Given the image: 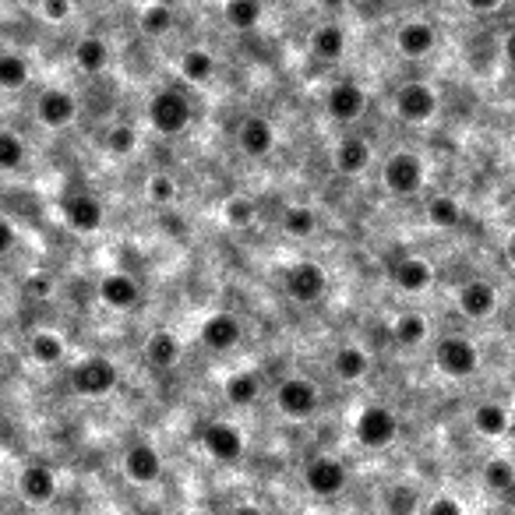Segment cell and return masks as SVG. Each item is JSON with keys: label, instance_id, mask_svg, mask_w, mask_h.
Returning <instances> with one entry per match:
<instances>
[{"label": "cell", "instance_id": "6da1fadb", "mask_svg": "<svg viewBox=\"0 0 515 515\" xmlns=\"http://www.w3.org/2000/svg\"><path fill=\"white\" fill-rule=\"evenodd\" d=\"M191 117H195L191 99L180 89H159L156 96L149 99V124L156 127L159 135L166 138L184 135L187 127H191Z\"/></svg>", "mask_w": 515, "mask_h": 515}, {"label": "cell", "instance_id": "7a4b0ae2", "mask_svg": "<svg viewBox=\"0 0 515 515\" xmlns=\"http://www.w3.org/2000/svg\"><path fill=\"white\" fill-rule=\"evenodd\" d=\"M318 403H321V392L311 378L304 374H290L276 385V410L290 420H307L318 413Z\"/></svg>", "mask_w": 515, "mask_h": 515}, {"label": "cell", "instance_id": "3957f363", "mask_svg": "<svg viewBox=\"0 0 515 515\" xmlns=\"http://www.w3.org/2000/svg\"><path fill=\"white\" fill-rule=\"evenodd\" d=\"M68 381L82 399H103L117 389V367L106 357H82L71 367Z\"/></svg>", "mask_w": 515, "mask_h": 515}, {"label": "cell", "instance_id": "277c9868", "mask_svg": "<svg viewBox=\"0 0 515 515\" xmlns=\"http://www.w3.org/2000/svg\"><path fill=\"white\" fill-rule=\"evenodd\" d=\"M353 434H357V441L364 448H371V452H381V448H389L392 441L399 438V417L389 410V406H364L357 417V427H353Z\"/></svg>", "mask_w": 515, "mask_h": 515}, {"label": "cell", "instance_id": "5b68a950", "mask_svg": "<svg viewBox=\"0 0 515 515\" xmlns=\"http://www.w3.org/2000/svg\"><path fill=\"white\" fill-rule=\"evenodd\" d=\"M434 364L448 378H473L480 367V353L466 336H445L434 346Z\"/></svg>", "mask_w": 515, "mask_h": 515}, {"label": "cell", "instance_id": "8992f818", "mask_svg": "<svg viewBox=\"0 0 515 515\" xmlns=\"http://www.w3.org/2000/svg\"><path fill=\"white\" fill-rule=\"evenodd\" d=\"M120 466H124V477L131 480V484L152 487V484H159V480H163L166 459H163V452L152 445V441H135V445H127Z\"/></svg>", "mask_w": 515, "mask_h": 515}, {"label": "cell", "instance_id": "52a82bcc", "mask_svg": "<svg viewBox=\"0 0 515 515\" xmlns=\"http://www.w3.org/2000/svg\"><path fill=\"white\" fill-rule=\"evenodd\" d=\"M381 184L389 187L396 198H410L424 187V163L413 152H396L381 166Z\"/></svg>", "mask_w": 515, "mask_h": 515}, {"label": "cell", "instance_id": "ba28073f", "mask_svg": "<svg viewBox=\"0 0 515 515\" xmlns=\"http://www.w3.org/2000/svg\"><path fill=\"white\" fill-rule=\"evenodd\" d=\"M202 448L212 463L233 466V463L244 459L247 441H244V434H240V427L226 424V420H212V424L202 431Z\"/></svg>", "mask_w": 515, "mask_h": 515}, {"label": "cell", "instance_id": "9c48e42d", "mask_svg": "<svg viewBox=\"0 0 515 515\" xmlns=\"http://www.w3.org/2000/svg\"><path fill=\"white\" fill-rule=\"evenodd\" d=\"M346 463L336 456H314L311 463L304 466V487L318 498H336V494L346 491Z\"/></svg>", "mask_w": 515, "mask_h": 515}, {"label": "cell", "instance_id": "30bf717a", "mask_svg": "<svg viewBox=\"0 0 515 515\" xmlns=\"http://www.w3.org/2000/svg\"><path fill=\"white\" fill-rule=\"evenodd\" d=\"M283 290L290 293L297 304H318L329 290V276L321 269L318 262H297L286 269V279H283Z\"/></svg>", "mask_w": 515, "mask_h": 515}, {"label": "cell", "instance_id": "8fae6325", "mask_svg": "<svg viewBox=\"0 0 515 515\" xmlns=\"http://www.w3.org/2000/svg\"><path fill=\"white\" fill-rule=\"evenodd\" d=\"M198 339H202L205 350L230 353V350H237L240 339H244V321H240L237 314H230V311H216V314H209V318L202 321Z\"/></svg>", "mask_w": 515, "mask_h": 515}, {"label": "cell", "instance_id": "7c38bea8", "mask_svg": "<svg viewBox=\"0 0 515 515\" xmlns=\"http://www.w3.org/2000/svg\"><path fill=\"white\" fill-rule=\"evenodd\" d=\"M96 297L103 300L110 311H135L138 300H142V286H138V279L131 276V272H106L103 279H99L96 286Z\"/></svg>", "mask_w": 515, "mask_h": 515}, {"label": "cell", "instance_id": "4fadbf2b", "mask_svg": "<svg viewBox=\"0 0 515 515\" xmlns=\"http://www.w3.org/2000/svg\"><path fill=\"white\" fill-rule=\"evenodd\" d=\"M18 494H22V501L32 508L50 505V501L57 498V473L46 463L22 466V473H18Z\"/></svg>", "mask_w": 515, "mask_h": 515}, {"label": "cell", "instance_id": "5bb4252c", "mask_svg": "<svg viewBox=\"0 0 515 515\" xmlns=\"http://www.w3.org/2000/svg\"><path fill=\"white\" fill-rule=\"evenodd\" d=\"M438 110V96H434L431 85L424 82H406L403 89L396 92V113L406 120V124H427Z\"/></svg>", "mask_w": 515, "mask_h": 515}, {"label": "cell", "instance_id": "9a60e30c", "mask_svg": "<svg viewBox=\"0 0 515 515\" xmlns=\"http://www.w3.org/2000/svg\"><path fill=\"white\" fill-rule=\"evenodd\" d=\"M64 219L75 233H99L106 223V209L96 195L89 191H75V195L64 198Z\"/></svg>", "mask_w": 515, "mask_h": 515}, {"label": "cell", "instance_id": "2e32d148", "mask_svg": "<svg viewBox=\"0 0 515 515\" xmlns=\"http://www.w3.org/2000/svg\"><path fill=\"white\" fill-rule=\"evenodd\" d=\"M36 117L43 127L50 131H60V127L75 124L78 117V99L71 96L68 89H46L43 96L36 99Z\"/></svg>", "mask_w": 515, "mask_h": 515}, {"label": "cell", "instance_id": "e0dca14e", "mask_svg": "<svg viewBox=\"0 0 515 515\" xmlns=\"http://www.w3.org/2000/svg\"><path fill=\"white\" fill-rule=\"evenodd\" d=\"M325 110H329L332 120L339 124H353V120L364 117L367 110V92L360 89L357 82H336L325 96Z\"/></svg>", "mask_w": 515, "mask_h": 515}, {"label": "cell", "instance_id": "ac0fdd59", "mask_svg": "<svg viewBox=\"0 0 515 515\" xmlns=\"http://www.w3.org/2000/svg\"><path fill=\"white\" fill-rule=\"evenodd\" d=\"M237 145L244 156L265 159L272 149H276V127H272V120L258 117V113L244 117V124H240V131H237Z\"/></svg>", "mask_w": 515, "mask_h": 515}, {"label": "cell", "instance_id": "d6986e66", "mask_svg": "<svg viewBox=\"0 0 515 515\" xmlns=\"http://www.w3.org/2000/svg\"><path fill=\"white\" fill-rule=\"evenodd\" d=\"M332 163H336V170L343 173V177H360V173L371 166V145L360 135L339 138L336 152H332Z\"/></svg>", "mask_w": 515, "mask_h": 515}, {"label": "cell", "instance_id": "ffe728a7", "mask_svg": "<svg viewBox=\"0 0 515 515\" xmlns=\"http://www.w3.org/2000/svg\"><path fill=\"white\" fill-rule=\"evenodd\" d=\"M396 46L403 57L420 60L438 46V32H434L431 22H406V25H399V32H396Z\"/></svg>", "mask_w": 515, "mask_h": 515}, {"label": "cell", "instance_id": "44dd1931", "mask_svg": "<svg viewBox=\"0 0 515 515\" xmlns=\"http://www.w3.org/2000/svg\"><path fill=\"white\" fill-rule=\"evenodd\" d=\"M180 357H184V346H180V339L170 329H156L145 339V360L156 371H173L180 364Z\"/></svg>", "mask_w": 515, "mask_h": 515}, {"label": "cell", "instance_id": "7402d4cb", "mask_svg": "<svg viewBox=\"0 0 515 515\" xmlns=\"http://www.w3.org/2000/svg\"><path fill=\"white\" fill-rule=\"evenodd\" d=\"M262 385L265 381L258 371H237L223 381V399L230 406H237V410H244V406H251V403L262 399Z\"/></svg>", "mask_w": 515, "mask_h": 515}, {"label": "cell", "instance_id": "603a6c76", "mask_svg": "<svg viewBox=\"0 0 515 515\" xmlns=\"http://www.w3.org/2000/svg\"><path fill=\"white\" fill-rule=\"evenodd\" d=\"M494 307H498V290L484 279H473L459 290V311L466 318H487V314H494Z\"/></svg>", "mask_w": 515, "mask_h": 515}, {"label": "cell", "instance_id": "cb8c5ba5", "mask_svg": "<svg viewBox=\"0 0 515 515\" xmlns=\"http://www.w3.org/2000/svg\"><path fill=\"white\" fill-rule=\"evenodd\" d=\"M392 283L403 293H424L427 286L434 283V269L424 258H403V262H396V269H392Z\"/></svg>", "mask_w": 515, "mask_h": 515}, {"label": "cell", "instance_id": "d4e9b609", "mask_svg": "<svg viewBox=\"0 0 515 515\" xmlns=\"http://www.w3.org/2000/svg\"><path fill=\"white\" fill-rule=\"evenodd\" d=\"M110 60H113V53H110V43H106V39H99V36L78 39L75 64L85 71V75H103V71L110 68Z\"/></svg>", "mask_w": 515, "mask_h": 515}, {"label": "cell", "instance_id": "484cf974", "mask_svg": "<svg viewBox=\"0 0 515 515\" xmlns=\"http://www.w3.org/2000/svg\"><path fill=\"white\" fill-rule=\"evenodd\" d=\"M367 371H371V357H367V350H360V346H339V350L332 353V374H336L339 381H364Z\"/></svg>", "mask_w": 515, "mask_h": 515}, {"label": "cell", "instance_id": "4316f807", "mask_svg": "<svg viewBox=\"0 0 515 515\" xmlns=\"http://www.w3.org/2000/svg\"><path fill=\"white\" fill-rule=\"evenodd\" d=\"M311 53L318 60H339L346 53V32H343V25H336V22H325V25H318V29L311 32Z\"/></svg>", "mask_w": 515, "mask_h": 515}, {"label": "cell", "instance_id": "83f0119b", "mask_svg": "<svg viewBox=\"0 0 515 515\" xmlns=\"http://www.w3.org/2000/svg\"><path fill=\"white\" fill-rule=\"evenodd\" d=\"M29 357L43 367H57L60 360L68 357V346H64V339L53 329H39L29 336Z\"/></svg>", "mask_w": 515, "mask_h": 515}, {"label": "cell", "instance_id": "f1b7e54d", "mask_svg": "<svg viewBox=\"0 0 515 515\" xmlns=\"http://www.w3.org/2000/svg\"><path fill=\"white\" fill-rule=\"evenodd\" d=\"M262 15H265L262 0H226V4H223L226 25H230V29H237V32H251L254 25L262 22Z\"/></svg>", "mask_w": 515, "mask_h": 515}, {"label": "cell", "instance_id": "f546056e", "mask_svg": "<svg viewBox=\"0 0 515 515\" xmlns=\"http://www.w3.org/2000/svg\"><path fill=\"white\" fill-rule=\"evenodd\" d=\"M216 57H212L209 50H187L184 57H180V78L191 85H205L216 78Z\"/></svg>", "mask_w": 515, "mask_h": 515}, {"label": "cell", "instance_id": "4dcf8cb0", "mask_svg": "<svg viewBox=\"0 0 515 515\" xmlns=\"http://www.w3.org/2000/svg\"><path fill=\"white\" fill-rule=\"evenodd\" d=\"M508 424H512V417H508V410L498 403H484L473 410V431L484 434V438H501V434H508Z\"/></svg>", "mask_w": 515, "mask_h": 515}, {"label": "cell", "instance_id": "1f68e13d", "mask_svg": "<svg viewBox=\"0 0 515 515\" xmlns=\"http://www.w3.org/2000/svg\"><path fill=\"white\" fill-rule=\"evenodd\" d=\"M318 230V212L311 205H290L283 212V233L293 240H307L311 233Z\"/></svg>", "mask_w": 515, "mask_h": 515}, {"label": "cell", "instance_id": "d6a6232c", "mask_svg": "<svg viewBox=\"0 0 515 515\" xmlns=\"http://www.w3.org/2000/svg\"><path fill=\"white\" fill-rule=\"evenodd\" d=\"M427 219H431V226H438V230H456V226L463 223V209H459L456 198L434 195L431 202H427Z\"/></svg>", "mask_w": 515, "mask_h": 515}, {"label": "cell", "instance_id": "836d02e7", "mask_svg": "<svg viewBox=\"0 0 515 515\" xmlns=\"http://www.w3.org/2000/svg\"><path fill=\"white\" fill-rule=\"evenodd\" d=\"M29 82V60L22 53H0V89L15 92Z\"/></svg>", "mask_w": 515, "mask_h": 515}, {"label": "cell", "instance_id": "e575fe53", "mask_svg": "<svg viewBox=\"0 0 515 515\" xmlns=\"http://www.w3.org/2000/svg\"><path fill=\"white\" fill-rule=\"evenodd\" d=\"M25 159H29V149H25L22 138L15 131H8V127H0V173L22 170Z\"/></svg>", "mask_w": 515, "mask_h": 515}, {"label": "cell", "instance_id": "d590c367", "mask_svg": "<svg viewBox=\"0 0 515 515\" xmlns=\"http://www.w3.org/2000/svg\"><path fill=\"white\" fill-rule=\"evenodd\" d=\"M392 339H396L399 346H406V350H413V346H420L427 339V321L413 311L399 314L396 325H392Z\"/></svg>", "mask_w": 515, "mask_h": 515}, {"label": "cell", "instance_id": "8d00e7d4", "mask_svg": "<svg viewBox=\"0 0 515 515\" xmlns=\"http://www.w3.org/2000/svg\"><path fill=\"white\" fill-rule=\"evenodd\" d=\"M145 198H149L156 209H173V202L180 198L177 180L166 177V173H156V177L145 180Z\"/></svg>", "mask_w": 515, "mask_h": 515}, {"label": "cell", "instance_id": "74e56055", "mask_svg": "<svg viewBox=\"0 0 515 515\" xmlns=\"http://www.w3.org/2000/svg\"><path fill=\"white\" fill-rule=\"evenodd\" d=\"M103 145L110 156H131L138 149V131L131 124H110L103 135Z\"/></svg>", "mask_w": 515, "mask_h": 515}, {"label": "cell", "instance_id": "f35d334b", "mask_svg": "<svg viewBox=\"0 0 515 515\" xmlns=\"http://www.w3.org/2000/svg\"><path fill=\"white\" fill-rule=\"evenodd\" d=\"M138 29L145 32L149 39H159L173 29V11L166 4H149V8L138 15Z\"/></svg>", "mask_w": 515, "mask_h": 515}, {"label": "cell", "instance_id": "ab89813d", "mask_svg": "<svg viewBox=\"0 0 515 515\" xmlns=\"http://www.w3.org/2000/svg\"><path fill=\"white\" fill-rule=\"evenodd\" d=\"M254 216H258V209H254L251 198L230 195L223 202V219H226V226H230V230H247V226L254 223Z\"/></svg>", "mask_w": 515, "mask_h": 515}, {"label": "cell", "instance_id": "60d3db41", "mask_svg": "<svg viewBox=\"0 0 515 515\" xmlns=\"http://www.w3.org/2000/svg\"><path fill=\"white\" fill-rule=\"evenodd\" d=\"M484 484L498 494L515 491V466L508 463V459H491V463L484 466Z\"/></svg>", "mask_w": 515, "mask_h": 515}, {"label": "cell", "instance_id": "b9f144b4", "mask_svg": "<svg viewBox=\"0 0 515 515\" xmlns=\"http://www.w3.org/2000/svg\"><path fill=\"white\" fill-rule=\"evenodd\" d=\"M22 290L29 293V297H36V300L50 297V293H53V276H50V272H32V276H25Z\"/></svg>", "mask_w": 515, "mask_h": 515}, {"label": "cell", "instance_id": "7bdbcfd3", "mask_svg": "<svg viewBox=\"0 0 515 515\" xmlns=\"http://www.w3.org/2000/svg\"><path fill=\"white\" fill-rule=\"evenodd\" d=\"M39 15H43L46 22H53V25L68 22V18H71V0H43V4H39Z\"/></svg>", "mask_w": 515, "mask_h": 515}, {"label": "cell", "instance_id": "ee69618b", "mask_svg": "<svg viewBox=\"0 0 515 515\" xmlns=\"http://www.w3.org/2000/svg\"><path fill=\"white\" fill-rule=\"evenodd\" d=\"M18 247V226L8 216H0V258H8Z\"/></svg>", "mask_w": 515, "mask_h": 515}, {"label": "cell", "instance_id": "f6af8a7d", "mask_svg": "<svg viewBox=\"0 0 515 515\" xmlns=\"http://www.w3.org/2000/svg\"><path fill=\"white\" fill-rule=\"evenodd\" d=\"M424 515H466L463 505H459L456 498H448V494H438V498L431 501V505L424 508Z\"/></svg>", "mask_w": 515, "mask_h": 515}, {"label": "cell", "instance_id": "bcb514c9", "mask_svg": "<svg viewBox=\"0 0 515 515\" xmlns=\"http://www.w3.org/2000/svg\"><path fill=\"white\" fill-rule=\"evenodd\" d=\"M466 8L477 11V15H487V11H498L501 8V0H463Z\"/></svg>", "mask_w": 515, "mask_h": 515}, {"label": "cell", "instance_id": "7dc6e473", "mask_svg": "<svg viewBox=\"0 0 515 515\" xmlns=\"http://www.w3.org/2000/svg\"><path fill=\"white\" fill-rule=\"evenodd\" d=\"M233 515H265V508L258 505V501H240V505L233 508Z\"/></svg>", "mask_w": 515, "mask_h": 515}, {"label": "cell", "instance_id": "c3c4849f", "mask_svg": "<svg viewBox=\"0 0 515 515\" xmlns=\"http://www.w3.org/2000/svg\"><path fill=\"white\" fill-rule=\"evenodd\" d=\"M505 60H508V64H515V29L505 36Z\"/></svg>", "mask_w": 515, "mask_h": 515}, {"label": "cell", "instance_id": "681fc988", "mask_svg": "<svg viewBox=\"0 0 515 515\" xmlns=\"http://www.w3.org/2000/svg\"><path fill=\"white\" fill-rule=\"evenodd\" d=\"M505 254H508V262L515 265V233H512V237H508V247H505Z\"/></svg>", "mask_w": 515, "mask_h": 515}, {"label": "cell", "instance_id": "f907efd6", "mask_svg": "<svg viewBox=\"0 0 515 515\" xmlns=\"http://www.w3.org/2000/svg\"><path fill=\"white\" fill-rule=\"evenodd\" d=\"M64 515H82V512H64Z\"/></svg>", "mask_w": 515, "mask_h": 515}]
</instances>
